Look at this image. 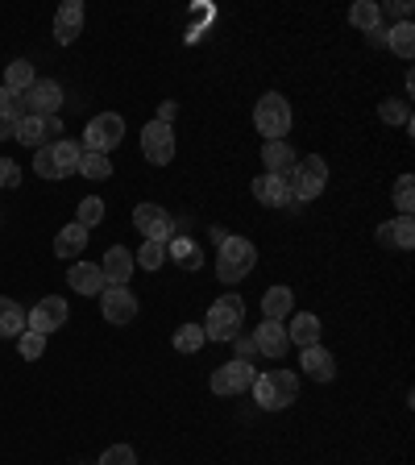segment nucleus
<instances>
[{
	"label": "nucleus",
	"mask_w": 415,
	"mask_h": 465,
	"mask_svg": "<svg viewBox=\"0 0 415 465\" xmlns=\"http://www.w3.org/2000/svg\"><path fill=\"white\" fill-rule=\"evenodd\" d=\"M395 208L403 216H411V208H415V179L411 174H399L395 179Z\"/></svg>",
	"instance_id": "f704fd0d"
},
{
	"label": "nucleus",
	"mask_w": 415,
	"mask_h": 465,
	"mask_svg": "<svg viewBox=\"0 0 415 465\" xmlns=\"http://www.w3.org/2000/svg\"><path fill=\"white\" fill-rule=\"evenodd\" d=\"M21 116H25V100L0 84V121H5V125H17Z\"/></svg>",
	"instance_id": "2f4dec72"
},
{
	"label": "nucleus",
	"mask_w": 415,
	"mask_h": 465,
	"mask_svg": "<svg viewBox=\"0 0 415 465\" xmlns=\"http://www.w3.org/2000/svg\"><path fill=\"white\" fill-rule=\"evenodd\" d=\"M38 84V75H34V67H29L25 58H17V63H9V71H5V87L9 92H17V96H25L29 87Z\"/></svg>",
	"instance_id": "cd10ccee"
},
{
	"label": "nucleus",
	"mask_w": 415,
	"mask_h": 465,
	"mask_svg": "<svg viewBox=\"0 0 415 465\" xmlns=\"http://www.w3.org/2000/svg\"><path fill=\"white\" fill-rule=\"evenodd\" d=\"M253 125H258V134L266 137V142H282V137L291 134V104L279 92H266V96L258 100V108H253Z\"/></svg>",
	"instance_id": "20e7f679"
},
{
	"label": "nucleus",
	"mask_w": 415,
	"mask_h": 465,
	"mask_svg": "<svg viewBox=\"0 0 415 465\" xmlns=\"http://www.w3.org/2000/svg\"><path fill=\"white\" fill-rule=\"evenodd\" d=\"M17 349H21V358H25V361H38L42 358V353H46V337H42V332H21V337H17Z\"/></svg>",
	"instance_id": "e433bc0d"
},
{
	"label": "nucleus",
	"mask_w": 415,
	"mask_h": 465,
	"mask_svg": "<svg viewBox=\"0 0 415 465\" xmlns=\"http://www.w3.org/2000/svg\"><path fill=\"white\" fill-rule=\"evenodd\" d=\"M21 183V166L13 158H0V187H17Z\"/></svg>",
	"instance_id": "ea45409f"
},
{
	"label": "nucleus",
	"mask_w": 415,
	"mask_h": 465,
	"mask_svg": "<svg viewBox=\"0 0 415 465\" xmlns=\"http://www.w3.org/2000/svg\"><path fill=\"white\" fill-rule=\"evenodd\" d=\"M21 332H25V312H21V303L0 295V337H21Z\"/></svg>",
	"instance_id": "a878e982"
},
{
	"label": "nucleus",
	"mask_w": 415,
	"mask_h": 465,
	"mask_svg": "<svg viewBox=\"0 0 415 465\" xmlns=\"http://www.w3.org/2000/svg\"><path fill=\"white\" fill-rule=\"evenodd\" d=\"M67 282H71V291H79V295H96L100 300V291H104V271H100V262H75L67 271Z\"/></svg>",
	"instance_id": "dca6fc26"
},
{
	"label": "nucleus",
	"mask_w": 415,
	"mask_h": 465,
	"mask_svg": "<svg viewBox=\"0 0 415 465\" xmlns=\"http://www.w3.org/2000/svg\"><path fill=\"white\" fill-rule=\"evenodd\" d=\"M253 387V366L245 358H232L212 370V391L216 395H242Z\"/></svg>",
	"instance_id": "9d476101"
},
{
	"label": "nucleus",
	"mask_w": 415,
	"mask_h": 465,
	"mask_svg": "<svg viewBox=\"0 0 415 465\" xmlns=\"http://www.w3.org/2000/svg\"><path fill=\"white\" fill-rule=\"evenodd\" d=\"M25 116H58V104H63V87L54 79H38V84L29 87L25 96Z\"/></svg>",
	"instance_id": "ddd939ff"
},
{
	"label": "nucleus",
	"mask_w": 415,
	"mask_h": 465,
	"mask_svg": "<svg viewBox=\"0 0 415 465\" xmlns=\"http://www.w3.org/2000/svg\"><path fill=\"white\" fill-rule=\"evenodd\" d=\"M79 154H84V145H79V142H67V137H58V142L50 145V158H54V179L79 174Z\"/></svg>",
	"instance_id": "4be33fe9"
},
{
	"label": "nucleus",
	"mask_w": 415,
	"mask_h": 465,
	"mask_svg": "<svg viewBox=\"0 0 415 465\" xmlns=\"http://www.w3.org/2000/svg\"><path fill=\"white\" fill-rule=\"evenodd\" d=\"M100 271H104V287H129V274L137 271L133 253H129L125 245H113V250L104 253V262H100Z\"/></svg>",
	"instance_id": "4468645a"
},
{
	"label": "nucleus",
	"mask_w": 415,
	"mask_h": 465,
	"mask_svg": "<svg viewBox=\"0 0 415 465\" xmlns=\"http://www.w3.org/2000/svg\"><path fill=\"white\" fill-rule=\"evenodd\" d=\"M63 324H67V300H58V295H46V300H42L38 308L25 316V329L29 332H42V337L58 332Z\"/></svg>",
	"instance_id": "9b49d317"
},
{
	"label": "nucleus",
	"mask_w": 415,
	"mask_h": 465,
	"mask_svg": "<svg viewBox=\"0 0 415 465\" xmlns=\"http://www.w3.org/2000/svg\"><path fill=\"white\" fill-rule=\"evenodd\" d=\"M287 324H279V320H262L258 324V337H253V349L258 353H266V358H282L287 353Z\"/></svg>",
	"instance_id": "f3484780"
},
{
	"label": "nucleus",
	"mask_w": 415,
	"mask_h": 465,
	"mask_svg": "<svg viewBox=\"0 0 415 465\" xmlns=\"http://www.w3.org/2000/svg\"><path fill=\"white\" fill-rule=\"evenodd\" d=\"M295 150H291L287 142H266L262 145V166H271L266 174H279V179H291V171H295Z\"/></svg>",
	"instance_id": "6ab92c4d"
},
{
	"label": "nucleus",
	"mask_w": 415,
	"mask_h": 465,
	"mask_svg": "<svg viewBox=\"0 0 415 465\" xmlns=\"http://www.w3.org/2000/svg\"><path fill=\"white\" fill-rule=\"evenodd\" d=\"M253 262H258L253 242H245V237H224L221 258H216V274H221V282H242L245 274L253 271Z\"/></svg>",
	"instance_id": "7ed1b4c3"
},
{
	"label": "nucleus",
	"mask_w": 415,
	"mask_h": 465,
	"mask_svg": "<svg viewBox=\"0 0 415 465\" xmlns=\"http://www.w3.org/2000/svg\"><path fill=\"white\" fill-rule=\"evenodd\" d=\"M121 142H125V116L121 113H100V116L87 121L84 150H92V154H108V150H116Z\"/></svg>",
	"instance_id": "39448f33"
},
{
	"label": "nucleus",
	"mask_w": 415,
	"mask_h": 465,
	"mask_svg": "<svg viewBox=\"0 0 415 465\" xmlns=\"http://www.w3.org/2000/svg\"><path fill=\"white\" fill-rule=\"evenodd\" d=\"M291 300H295V295H291V287H271L266 291V300H262V312H266V320H287L291 316Z\"/></svg>",
	"instance_id": "bb28decb"
},
{
	"label": "nucleus",
	"mask_w": 415,
	"mask_h": 465,
	"mask_svg": "<svg viewBox=\"0 0 415 465\" xmlns=\"http://www.w3.org/2000/svg\"><path fill=\"white\" fill-rule=\"evenodd\" d=\"M79 29H84V5H79V0H67V5L54 13V38H58V46H71V42L79 38Z\"/></svg>",
	"instance_id": "a211bd4d"
},
{
	"label": "nucleus",
	"mask_w": 415,
	"mask_h": 465,
	"mask_svg": "<svg viewBox=\"0 0 415 465\" xmlns=\"http://www.w3.org/2000/svg\"><path fill=\"white\" fill-rule=\"evenodd\" d=\"M253 200L266 203V208H287L295 195H291L287 179H279V174H258V179H253Z\"/></svg>",
	"instance_id": "2eb2a0df"
},
{
	"label": "nucleus",
	"mask_w": 415,
	"mask_h": 465,
	"mask_svg": "<svg viewBox=\"0 0 415 465\" xmlns=\"http://www.w3.org/2000/svg\"><path fill=\"white\" fill-rule=\"evenodd\" d=\"M79 174H87V179H108V174H113V163H108V154L84 150V154H79Z\"/></svg>",
	"instance_id": "473e14b6"
},
{
	"label": "nucleus",
	"mask_w": 415,
	"mask_h": 465,
	"mask_svg": "<svg viewBox=\"0 0 415 465\" xmlns=\"http://www.w3.org/2000/svg\"><path fill=\"white\" fill-rule=\"evenodd\" d=\"M387 46L395 50L399 58H411L415 54V25H411V21H399V25H390Z\"/></svg>",
	"instance_id": "c85d7f7f"
},
{
	"label": "nucleus",
	"mask_w": 415,
	"mask_h": 465,
	"mask_svg": "<svg viewBox=\"0 0 415 465\" xmlns=\"http://www.w3.org/2000/svg\"><path fill=\"white\" fill-rule=\"evenodd\" d=\"M287 183H291V195H295V200H316V195L324 192V183H329V163L320 154L300 158Z\"/></svg>",
	"instance_id": "423d86ee"
},
{
	"label": "nucleus",
	"mask_w": 415,
	"mask_h": 465,
	"mask_svg": "<svg viewBox=\"0 0 415 465\" xmlns=\"http://www.w3.org/2000/svg\"><path fill=\"white\" fill-rule=\"evenodd\" d=\"M166 253H171L179 266H187V271H195V266H200V245L187 242V237H171V242H166Z\"/></svg>",
	"instance_id": "c756f323"
},
{
	"label": "nucleus",
	"mask_w": 415,
	"mask_h": 465,
	"mask_svg": "<svg viewBox=\"0 0 415 465\" xmlns=\"http://www.w3.org/2000/svg\"><path fill=\"white\" fill-rule=\"evenodd\" d=\"M171 341H174V349H179V353H200L203 341H208V337H203L200 324H179Z\"/></svg>",
	"instance_id": "7c9ffc66"
},
{
	"label": "nucleus",
	"mask_w": 415,
	"mask_h": 465,
	"mask_svg": "<svg viewBox=\"0 0 415 465\" xmlns=\"http://www.w3.org/2000/svg\"><path fill=\"white\" fill-rule=\"evenodd\" d=\"M5 137H13V125H5V121H0V142H5Z\"/></svg>",
	"instance_id": "79ce46f5"
},
{
	"label": "nucleus",
	"mask_w": 415,
	"mask_h": 465,
	"mask_svg": "<svg viewBox=\"0 0 415 465\" xmlns=\"http://www.w3.org/2000/svg\"><path fill=\"white\" fill-rule=\"evenodd\" d=\"M253 399H258L262 411H282L300 399V378L291 374V370H271V374L253 378Z\"/></svg>",
	"instance_id": "f257e3e1"
},
{
	"label": "nucleus",
	"mask_w": 415,
	"mask_h": 465,
	"mask_svg": "<svg viewBox=\"0 0 415 465\" xmlns=\"http://www.w3.org/2000/svg\"><path fill=\"white\" fill-rule=\"evenodd\" d=\"M142 154L150 166H166L174 158V129L163 125V121H150L142 129Z\"/></svg>",
	"instance_id": "6e6552de"
},
{
	"label": "nucleus",
	"mask_w": 415,
	"mask_h": 465,
	"mask_svg": "<svg viewBox=\"0 0 415 465\" xmlns=\"http://www.w3.org/2000/svg\"><path fill=\"white\" fill-rule=\"evenodd\" d=\"M303 374L316 378V382H332V374H337V361H332V353L324 345H311L303 349V358H300Z\"/></svg>",
	"instance_id": "aec40b11"
},
{
	"label": "nucleus",
	"mask_w": 415,
	"mask_h": 465,
	"mask_svg": "<svg viewBox=\"0 0 415 465\" xmlns=\"http://www.w3.org/2000/svg\"><path fill=\"white\" fill-rule=\"evenodd\" d=\"M378 242H382V245H395V250H411V245H415L411 216H399V221L378 224Z\"/></svg>",
	"instance_id": "5701e85b"
},
{
	"label": "nucleus",
	"mask_w": 415,
	"mask_h": 465,
	"mask_svg": "<svg viewBox=\"0 0 415 465\" xmlns=\"http://www.w3.org/2000/svg\"><path fill=\"white\" fill-rule=\"evenodd\" d=\"M242 324H245V303L242 295H224L208 308V320H203L200 329L208 341H237L242 337Z\"/></svg>",
	"instance_id": "f03ea898"
},
{
	"label": "nucleus",
	"mask_w": 415,
	"mask_h": 465,
	"mask_svg": "<svg viewBox=\"0 0 415 465\" xmlns=\"http://www.w3.org/2000/svg\"><path fill=\"white\" fill-rule=\"evenodd\" d=\"M84 245H87V229H84V224L71 221L67 229H58V237H54V253H58V258H79V253H84Z\"/></svg>",
	"instance_id": "b1692460"
},
{
	"label": "nucleus",
	"mask_w": 415,
	"mask_h": 465,
	"mask_svg": "<svg viewBox=\"0 0 415 465\" xmlns=\"http://www.w3.org/2000/svg\"><path fill=\"white\" fill-rule=\"evenodd\" d=\"M133 262H142L145 271H158V266L166 262V245H163V242H145L142 250L133 253Z\"/></svg>",
	"instance_id": "4c0bfd02"
},
{
	"label": "nucleus",
	"mask_w": 415,
	"mask_h": 465,
	"mask_svg": "<svg viewBox=\"0 0 415 465\" xmlns=\"http://www.w3.org/2000/svg\"><path fill=\"white\" fill-rule=\"evenodd\" d=\"M96 465H137V457L129 445H113V449H104V457Z\"/></svg>",
	"instance_id": "58836bf2"
},
{
	"label": "nucleus",
	"mask_w": 415,
	"mask_h": 465,
	"mask_svg": "<svg viewBox=\"0 0 415 465\" xmlns=\"http://www.w3.org/2000/svg\"><path fill=\"white\" fill-rule=\"evenodd\" d=\"M133 224L137 232H145V242H171L174 237V221L166 208H158V203H137L133 208Z\"/></svg>",
	"instance_id": "1a4fd4ad"
},
{
	"label": "nucleus",
	"mask_w": 415,
	"mask_h": 465,
	"mask_svg": "<svg viewBox=\"0 0 415 465\" xmlns=\"http://www.w3.org/2000/svg\"><path fill=\"white\" fill-rule=\"evenodd\" d=\"M174 116H179V104H174V100H166V104L158 108V116H154V121H163V125H171Z\"/></svg>",
	"instance_id": "a19ab883"
},
{
	"label": "nucleus",
	"mask_w": 415,
	"mask_h": 465,
	"mask_svg": "<svg viewBox=\"0 0 415 465\" xmlns=\"http://www.w3.org/2000/svg\"><path fill=\"white\" fill-rule=\"evenodd\" d=\"M320 316H311V312H300V316H291V324H287V341L291 345H300V349H311V345H320Z\"/></svg>",
	"instance_id": "412c9836"
},
{
	"label": "nucleus",
	"mask_w": 415,
	"mask_h": 465,
	"mask_svg": "<svg viewBox=\"0 0 415 465\" xmlns=\"http://www.w3.org/2000/svg\"><path fill=\"white\" fill-rule=\"evenodd\" d=\"M100 312L108 324H129L137 316V295L129 287H104L100 291Z\"/></svg>",
	"instance_id": "f8f14e48"
},
{
	"label": "nucleus",
	"mask_w": 415,
	"mask_h": 465,
	"mask_svg": "<svg viewBox=\"0 0 415 465\" xmlns=\"http://www.w3.org/2000/svg\"><path fill=\"white\" fill-rule=\"evenodd\" d=\"M100 221H104V200H96V195H87V200H79V216H75V224H84V229L92 232Z\"/></svg>",
	"instance_id": "72a5a7b5"
},
{
	"label": "nucleus",
	"mask_w": 415,
	"mask_h": 465,
	"mask_svg": "<svg viewBox=\"0 0 415 465\" xmlns=\"http://www.w3.org/2000/svg\"><path fill=\"white\" fill-rule=\"evenodd\" d=\"M378 116L387 125H411V113H407V100H382L378 104Z\"/></svg>",
	"instance_id": "c9c22d12"
},
{
	"label": "nucleus",
	"mask_w": 415,
	"mask_h": 465,
	"mask_svg": "<svg viewBox=\"0 0 415 465\" xmlns=\"http://www.w3.org/2000/svg\"><path fill=\"white\" fill-rule=\"evenodd\" d=\"M58 134H63V121H58V116H21L17 125H13V137H17L21 145H34V150L54 145Z\"/></svg>",
	"instance_id": "0eeeda50"
},
{
	"label": "nucleus",
	"mask_w": 415,
	"mask_h": 465,
	"mask_svg": "<svg viewBox=\"0 0 415 465\" xmlns=\"http://www.w3.org/2000/svg\"><path fill=\"white\" fill-rule=\"evenodd\" d=\"M349 25L361 29V34H374V29H382V5H374V0H358V5L349 9Z\"/></svg>",
	"instance_id": "393cba45"
}]
</instances>
